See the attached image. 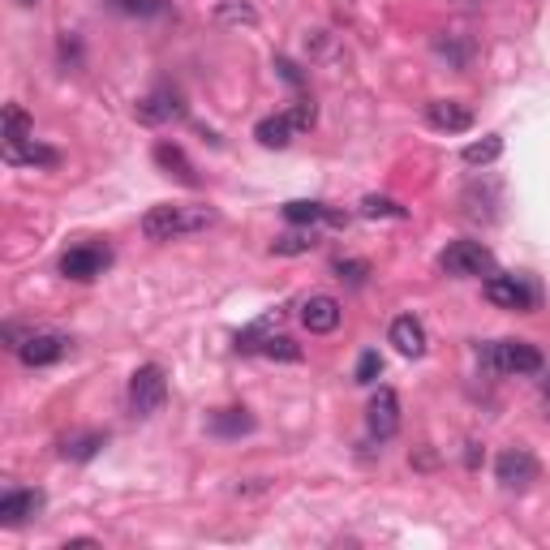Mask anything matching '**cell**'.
Masks as SVG:
<instances>
[{"mask_svg":"<svg viewBox=\"0 0 550 550\" xmlns=\"http://www.w3.org/2000/svg\"><path fill=\"white\" fill-rule=\"evenodd\" d=\"M215 224V211L202 207V202H164V207H151L142 215V237L147 241H177L202 233V228Z\"/></svg>","mask_w":550,"mask_h":550,"instance_id":"obj_1","label":"cell"},{"mask_svg":"<svg viewBox=\"0 0 550 550\" xmlns=\"http://www.w3.org/2000/svg\"><path fill=\"white\" fill-rule=\"evenodd\" d=\"M439 267L456 280H473V275H495V254L482 241H452L439 254Z\"/></svg>","mask_w":550,"mask_h":550,"instance_id":"obj_2","label":"cell"},{"mask_svg":"<svg viewBox=\"0 0 550 550\" xmlns=\"http://www.w3.org/2000/svg\"><path fill=\"white\" fill-rule=\"evenodd\" d=\"M168 396V379H164V370L155 366H138L134 370V379H129V413L134 417H155L159 413V404H164Z\"/></svg>","mask_w":550,"mask_h":550,"instance_id":"obj_3","label":"cell"},{"mask_svg":"<svg viewBox=\"0 0 550 550\" xmlns=\"http://www.w3.org/2000/svg\"><path fill=\"white\" fill-rule=\"evenodd\" d=\"M486 361L499 374H538L542 370V349L529 340H495L486 349Z\"/></svg>","mask_w":550,"mask_h":550,"instance_id":"obj_4","label":"cell"},{"mask_svg":"<svg viewBox=\"0 0 550 550\" xmlns=\"http://www.w3.org/2000/svg\"><path fill=\"white\" fill-rule=\"evenodd\" d=\"M486 297L495 301L499 310H516V314H525L538 306V293H533V284H525L520 275H490L486 280Z\"/></svg>","mask_w":550,"mask_h":550,"instance_id":"obj_5","label":"cell"},{"mask_svg":"<svg viewBox=\"0 0 550 550\" xmlns=\"http://www.w3.org/2000/svg\"><path fill=\"white\" fill-rule=\"evenodd\" d=\"M366 430H370V439H396V430H400V396L392 392V387H379L370 400V409H366Z\"/></svg>","mask_w":550,"mask_h":550,"instance_id":"obj_6","label":"cell"},{"mask_svg":"<svg viewBox=\"0 0 550 550\" xmlns=\"http://www.w3.org/2000/svg\"><path fill=\"white\" fill-rule=\"evenodd\" d=\"M108 263H112L108 245H78V250H69L61 258V275H69V280H95V275H104Z\"/></svg>","mask_w":550,"mask_h":550,"instance_id":"obj_7","label":"cell"},{"mask_svg":"<svg viewBox=\"0 0 550 550\" xmlns=\"http://www.w3.org/2000/svg\"><path fill=\"white\" fill-rule=\"evenodd\" d=\"M495 473H499V482L508 490H525L529 482H538V460H533L525 447H508V452L499 456Z\"/></svg>","mask_w":550,"mask_h":550,"instance_id":"obj_8","label":"cell"},{"mask_svg":"<svg viewBox=\"0 0 550 550\" xmlns=\"http://www.w3.org/2000/svg\"><path fill=\"white\" fill-rule=\"evenodd\" d=\"M181 112H185L181 95L168 91V86H159V91H151L147 99H138V104H134V117H138L142 125H164V121H172V117H181Z\"/></svg>","mask_w":550,"mask_h":550,"instance_id":"obj_9","label":"cell"},{"mask_svg":"<svg viewBox=\"0 0 550 550\" xmlns=\"http://www.w3.org/2000/svg\"><path fill=\"white\" fill-rule=\"evenodd\" d=\"M69 349L65 336H56V331H31L26 336V344L18 349V357L26 361V366H52V361H61Z\"/></svg>","mask_w":550,"mask_h":550,"instance_id":"obj_10","label":"cell"},{"mask_svg":"<svg viewBox=\"0 0 550 550\" xmlns=\"http://www.w3.org/2000/svg\"><path fill=\"white\" fill-rule=\"evenodd\" d=\"M426 121L439 134H465V129H473V112L465 104H456V99H434L426 108Z\"/></svg>","mask_w":550,"mask_h":550,"instance_id":"obj_11","label":"cell"},{"mask_svg":"<svg viewBox=\"0 0 550 550\" xmlns=\"http://www.w3.org/2000/svg\"><path fill=\"white\" fill-rule=\"evenodd\" d=\"M155 164L168 172V177H177L181 185H190V190H198L202 177H198V168L190 164V155H185L177 142H155Z\"/></svg>","mask_w":550,"mask_h":550,"instance_id":"obj_12","label":"cell"},{"mask_svg":"<svg viewBox=\"0 0 550 550\" xmlns=\"http://www.w3.org/2000/svg\"><path fill=\"white\" fill-rule=\"evenodd\" d=\"M340 301L336 297H327V293H318V297H310L306 306H301V323H306L314 336H327V331H336L340 327Z\"/></svg>","mask_w":550,"mask_h":550,"instance_id":"obj_13","label":"cell"},{"mask_svg":"<svg viewBox=\"0 0 550 550\" xmlns=\"http://www.w3.org/2000/svg\"><path fill=\"white\" fill-rule=\"evenodd\" d=\"M43 508V495L39 490H5L0 495V525H22V520H31L35 512Z\"/></svg>","mask_w":550,"mask_h":550,"instance_id":"obj_14","label":"cell"},{"mask_svg":"<svg viewBox=\"0 0 550 550\" xmlns=\"http://www.w3.org/2000/svg\"><path fill=\"white\" fill-rule=\"evenodd\" d=\"M387 336H392V344H396V349H400L404 357H422V353H426V327L417 323L413 314L396 318V323H392V331H387Z\"/></svg>","mask_w":550,"mask_h":550,"instance_id":"obj_15","label":"cell"},{"mask_svg":"<svg viewBox=\"0 0 550 550\" xmlns=\"http://www.w3.org/2000/svg\"><path fill=\"white\" fill-rule=\"evenodd\" d=\"M250 430H254V417L245 409H220L211 417V434H220V439H241Z\"/></svg>","mask_w":550,"mask_h":550,"instance_id":"obj_16","label":"cell"},{"mask_svg":"<svg viewBox=\"0 0 550 550\" xmlns=\"http://www.w3.org/2000/svg\"><path fill=\"white\" fill-rule=\"evenodd\" d=\"M293 134H297V125L288 121V112L284 117H267V121H258V129H254V138L263 142V147H288V142H293Z\"/></svg>","mask_w":550,"mask_h":550,"instance_id":"obj_17","label":"cell"},{"mask_svg":"<svg viewBox=\"0 0 550 550\" xmlns=\"http://www.w3.org/2000/svg\"><path fill=\"white\" fill-rule=\"evenodd\" d=\"M5 159H9V164H39V168H56V159H61V155H56L52 147H39V142L31 138V142H22V147H9V151H5Z\"/></svg>","mask_w":550,"mask_h":550,"instance_id":"obj_18","label":"cell"},{"mask_svg":"<svg viewBox=\"0 0 550 550\" xmlns=\"http://www.w3.org/2000/svg\"><path fill=\"white\" fill-rule=\"evenodd\" d=\"M104 443H108V434H99V430H91V434H74V439H65L61 456H65V460H78V465H82V460H91Z\"/></svg>","mask_w":550,"mask_h":550,"instance_id":"obj_19","label":"cell"},{"mask_svg":"<svg viewBox=\"0 0 550 550\" xmlns=\"http://www.w3.org/2000/svg\"><path fill=\"white\" fill-rule=\"evenodd\" d=\"M22 142H31V117H26L18 104H9L5 108V151L22 147Z\"/></svg>","mask_w":550,"mask_h":550,"instance_id":"obj_20","label":"cell"},{"mask_svg":"<svg viewBox=\"0 0 550 550\" xmlns=\"http://www.w3.org/2000/svg\"><path fill=\"white\" fill-rule=\"evenodd\" d=\"M503 155V138H495V134H490V138H482V142H469V147H465V164H495V159Z\"/></svg>","mask_w":550,"mask_h":550,"instance_id":"obj_21","label":"cell"},{"mask_svg":"<svg viewBox=\"0 0 550 550\" xmlns=\"http://www.w3.org/2000/svg\"><path fill=\"white\" fill-rule=\"evenodd\" d=\"M314 245H318L314 233H288V237H275V241H271V254L293 258V254H310Z\"/></svg>","mask_w":550,"mask_h":550,"instance_id":"obj_22","label":"cell"},{"mask_svg":"<svg viewBox=\"0 0 550 550\" xmlns=\"http://www.w3.org/2000/svg\"><path fill=\"white\" fill-rule=\"evenodd\" d=\"M284 215H288V224H318V220H327L331 211L323 202H288Z\"/></svg>","mask_w":550,"mask_h":550,"instance_id":"obj_23","label":"cell"},{"mask_svg":"<svg viewBox=\"0 0 550 550\" xmlns=\"http://www.w3.org/2000/svg\"><path fill=\"white\" fill-rule=\"evenodd\" d=\"M271 361H301V349L288 336H263V344H258Z\"/></svg>","mask_w":550,"mask_h":550,"instance_id":"obj_24","label":"cell"},{"mask_svg":"<svg viewBox=\"0 0 550 550\" xmlns=\"http://www.w3.org/2000/svg\"><path fill=\"white\" fill-rule=\"evenodd\" d=\"M361 215H366V220H379V215H387V220H404V207L400 202H392V198H366L361 202Z\"/></svg>","mask_w":550,"mask_h":550,"instance_id":"obj_25","label":"cell"},{"mask_svg":"<svg viewBox=\"0 0 550 550\" xmlns=\"http://www.w3.org/2000/svg\"><path fill=\"white\" fill-rule=\"evenodd\" d=\"M220 18H224V22H245V26H254L258 13L245 5V0H220Z\"/></svg>","mask_w":550,"mask_h":550,"instance_id":"obj_26","label":"cell"},{"mask_svg":"<svg viewBox=\"0 0 550 550\" xmlns=\"http://www.w3.org/2000/svg\"><path fill=\"white\" fill-rule=\"evenodd\" d=\"M383 374V357L379 353H361V361H357V383H374Z\"/></svg>","mask_w":550,"mask_h":550,"instance_id":"obj_27","label":"cell"},{"mask_svg":"<svg viewBox=\"0 0 550 550\" xmlns=\"http://www.w3.org/2000/svg\"><path fill=\"white\" fill-rule=\"evenodd\" d=\"M336 275H340V280H349V284H366L370 267L357 263V258H340V263H336Z\"/></svg>","mask_w":550,"mask_h":550,"instance_id":"obj_28","label":"cell"},{"mask_svg":"<svg viewBox=\"0 0 550 550\" xmlns=\"http://www.w3.org/2000/svg\"><path fill=\"white\" fill-rule=\"evenodd\" d=\"M112 9H125V13H155L159 0H112Z\"/></svg>","mask_w":550,"mask_h":550,"instance_id":"obj_29","label":"cell"},{"mask_svg":"<svg viewBox=\"0 0 550 550\" xmlns=\"http://www.w3.org/2000/svg\"><path fill=\"white\" fill-rule=\"evenodd\" d=\"M288 121H293L297 129H310L314 125V104H297L293 112H288Z\"/></svg>","mask_w":550,"mask_h":550,"instance_id":"obj_30","label":"cell"},{"mask_svg":"<svg viewBox=\"0 0 550 550\" xmlns=\"http://www.w3.org/2000/svg\"><path fill=\"white\" fill-rule=\"evenodd\" d=\"M546 413H550V379H546Z\"/></svg>","mask_w":550,"mask_h":550,"instance_id":"obj_31","label":"cell"},{"mask_svg":"<svg viewBox=\"0 0 550 550\" xmlns=\"http://www.w3.org/2000/svg\"><path fill=\"white\" fill-rule=\"evenodd\" d=\"M18 5H26V9H31V5H39V0H18Z\"/></svg>","mask_w":550,"mask_h":550,"instance_id":"obj_32","label":"cell"}]
</instances>
